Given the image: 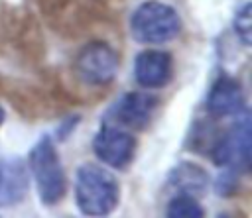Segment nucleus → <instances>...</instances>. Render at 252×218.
<instances>
[{
	"mask_svg": "<svg viewBox=\"0 0 252 218\" xmlns=\"http://www.w3.org/2000/svg\"><path fill=\"white\" fill-rule=\"evenodd\" d=\"M120 200L118 179L110 169L83 163L75 171V202L85 216H106Z\"/></svg>",
	"mask_w": 252,
	"mask_h": 218,
	"instance_id": "nucleus-1",
	"label": "nucleus"
},
{
	"mask_svg": "<svg viewBox=\"0 0 252 218\" xmlns=\"http://www.w3.org/2000/svg\"><path fill=\"white\" fill-rule=\"evenodd\" d=\"M93 151L110 169H126L136 153V137L120 126L102 122L93 137Z\"/></svg>",
	"mask_w": 252,
	"mask_h": 218,
	"instance_id": "nucleus-6",
	"label": "nucleus"
},
{
	"mask_svg": "<svg viewBox=\"0 0 252 218\" xmlns=\"http://www.w3.org/2000/svg\"><path fill=\"white\" fill-rule=\"evenodd\" d=\"M181 31L177 10L159 0L142 2L130 16V33L138 43L163 45L175 39Z\"/></svg>",
	"mask_w": 252,
	"mask_h": 218,
	"instance_id": "nucleus-3",
	"label": "nucleus"
},
{
	"mask_svg": "<svg viewBox=\"0 0 252 218\" xmlns=\"http://www.w3.org/2000/svg\"><path fill=\"white\" fill-rule=\"evenodd\" d=\"M158 106V98L154 94L142 92V90H132L122 94L108 110L104 122L120 126L124 130H144Z\"/></svg>",
	"mask_w": 252,
	"mask_h": 218,
	"instance_id": "nucleus-7",
	"label": "nucleus"
},
{
	"mask_svg": "<svg viewBox=\"0 0 252 218\" xmlns=\"http://www.w3.org/2000/svg\"><path fill=\"white\" fill-rule=\"evenodd\" d=\"M120 67V57L106 41H89L75 59L77 77L87 84H106L110 82Z\"/></svg>",
	"mask_w": 252,
	"mask_h": 218,
	"instance_id": "nucleus-5",
	"label": "nucleus"
},
{
	"mask_svg": "<svg viewBox=\"0 0 252 218\" xmlns=\"http://www.w3.org/2000/svg\"><path fill=\"white\" fill-rule=\"evenodd\" d=\"M173 75V57L163 49H144L134 59V79L142 88H161Z\"/></svg>",
	"mask_w": 252,
	"mask_h": 218,
	"instance_id": "nucleus-8",
	"label": "nucleus"
},
{
	"mask_svg": "<svg viewBox=\"0 0 252 218\" xmlns=\"http://www.w3.org/2000/svg\"><path fill=\"white\" fill-rule=\"evenodd\" d=\"M252 4L250 2H244L236 14H234V20H232V27L238 35V39L242 41V45H250L252 41V12H250Z\"/></svg>",
	"mask_w": 252,
	"mask_h": 218,
	"instance_id": "nucleus-12",
	"label": "nucleus"
},
{
	"mask_svg": "<svg viewBox=\"0 0 252 218\" xmlns=\"http://www.w3.org/2000/svg\"><path fill=\"white\" fill-rule=\"evenodd\" d=\"M167 187L173 192L201 196L209 187V175L193 161H179L167 175Z\"/></svg>",
	"mask_w": 252,
	"mask_h": 218,
	"instance_id": "nucleus-10",
	"label": "nucleus"
},
{
	"mask_svg": "<svg viewBox=\"0 0 252 218\" xmlns=\"http://www.w3.org/2000/svg\"><path fill=\"white\" fill-rule=\"evenodd\" d=\"M28 167L37 191L41 204L53 206L57 204L67 191L65 169L61 165L57 147L53 145L49 136H41L28 155Z\"/></svg>",
	"mask_w": 252,
	"mask_h": 218,
	"instance_id": "nucleus-2",
	"label": "nucleus"
},
{
	"mask_svg": "<svg viewBox=\"0 0 252 218\" xmlns=\"http://www.w3.org/2000/svg\"><path fill=\"white\" fill-rule=\"evenodd\" d=\"M205 108L213 118L236 116L244 110V90L240 82L232 77H219L205 100Z\"/></svg>",
	"mask_w": 252,
	"mask_h": 218,
	"instance_id": "nucleus-9",
	"label": "nucleus"
},
{
	"mask_svg": "<svg viewBox=\"0 0 252 218\" xmlns=\"http://www.w3.org/2000/svg\"><path fill=\"white\" fill-rule=\"evenodd\" d=\"M165 214L169 218H201L205 216L203 206L199 204L197 196L191 194H183V192H175L165 206Z\"/></svg>",
	"mask_w": 252,
	"mask_h": 218,
	"instance_id": "nucleus-11",
	"label": "nucleus"
},
{
	"mask_svg": "<svg viewBox=\"0 0 252 218\" xmlns=\"http://www.w3.org/2000/svg\"><path fill=\"white\" fill-rule=\"evenodd\" d=\"M0 181H2V169H0Z\"/></svg>",
	"mask_w": 252,
	"mask_h": 218,
	"instance_id": "nucleus-14",
	"label": "nucleus"
},
{
	"mask_svg": "<svg viewBox=\"0 0 252 218\" xmlns=\"http://www.w3.org/2000/svg\"><path fill=\"white\" fill-rule=\"evenodd\" d=\"M2 122H4V108L0 106V126H2Z\"/></svg>",
	"mask_w": 252,
	"mask_h": 218,
	"instance_id": "nucleus-13",
	"label": "nucleus"
},
{
	"mask_svg": "<svg viewBox=\"0 0 252 218\" xmlns=\"http://www.w3.org/2000/svg\"><path fill=\"white\" fill-rule=\"evenodd\" d=\"M250 116L246 110H242L236 114V122L215 137L209 153L217 165L244 173L250 167Z\"/></svg>",
	"mask_w": 252,
	"mask_h": 218,
	"instance_id": "nucleus-4",
	"label": "nucleus"
}]
</instances>
